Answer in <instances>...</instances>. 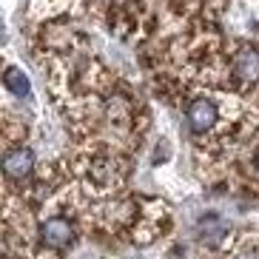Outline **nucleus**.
<instances>
[{"instance_id": "obj_1", "label": "nucleus", "mask_w": 259, "mask_h": 259, "mask_svg": "<svg viewBox=\"0 0 259 259\" xmlns=\"http://www.w3.org/2000/svg\"><path fill=\"white\" fill-rule=\"evenodd\" d=\"M37 225H34V251H49V253H69L77 245L80 234H85L83 225L66 211H37Z\"/></svg>"}, {"instance_id": "obj_2", "label": "nucleus", "mask_w": 259, "mask_h": 259, "mask_svg": "<svg viewBox=\"0 0 259 259\" xmlns=\"http://www.w3.org/2000/svg\"><path fill=\"white\" fill-rule=\"evenodd\" d=\"M3 177H6V188L26 191L34 177H37V154L29 143H17L3 148Z\"/></svg>"}, {"instance_id": "obj_3", "label": "nucleus", "mask_w": 259, "mask_h": 259, "mask_svg": "<svg viewBox=\"0 0 259 259\" xmlns=\"http://www.w3.org/2000/svg\"><path fill=\"white\" fill-rule=\"evenodd\" d=\"M3 85H6V92L17 100H26L31 94V80L20 66L15 63H6V69H3Z\"/></svg>"}]
</instances>
